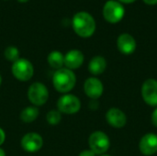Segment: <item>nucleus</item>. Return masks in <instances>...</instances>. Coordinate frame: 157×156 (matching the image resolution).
Segmentation results:
<instances>
[{
	"label": "nucleus",
	"mask_w": 157,
	"mask_h": 156,
	"mask_svg": "<svg viewBox=\"0 0 157 156\" xmlns=\"http://www.w3.org/2000/svg\"><path fill=\"white\" fill-rule=\"evenodd\" d=\"M106 120L112 128L121 129L127 124V116L121 109L111 108L106 113Z\"/></svg>",
	"instance_id": "f8f14e48"
},
{
	"label": "nucleus",
	"mask_w": 157,
	"mask_h": 156,
	"mask_svg": "<svg viewBox=\"0 0 157 156\" xmlns=\"http://www.w3.org/2000/svg\"><path fill=\"white\" fill-rule=\"evenodd\" d=\"M0 156H6L5 150H4V149H2L1 147H0Z\"/></svg>",
	"instance_id": "393cba45"
},
{
	"label": "nucleus",
	"mask_w": 157,
	"mask_h": 156,
	"mask_svg": "<svg viewBox=\"0 0 157 156\" xmlns=\"http://www.w3.org/2000/svg\"><path fill=\"white\" fill-rule=\"evenodd\" d=\"M11 73L17 80L27 82L32 78L34 74V67L29 60L19 58L12 63Z\"/></svg>",
	"instance_id": "423d86ee"
},
{
	"label": "nucleus",
	"mask_w": 157,
	"mask_h": 156,
	"mask_svg": "<svg viewBox=\"0 0 157 156\" xmlns=\"http://www.w3.org/2000/svg\"><path fill=\"white\" fill-rule=\"evenodd\" d=\"M46 120L51 126H56L62 120V113L58 109H52L46 114Z\"/></svg>",
	"instance_id": "a211bd4d"
},
{
	"label": "nucleus",
	"mask_w": 157,
	"mask_h": 156,
	"mask_svg": "<svg viewBox=\"0 0 157 156\" xmlns=\"http://www.w3.org/2000/svg\"><path fill=\"white\" fill-rule=\"evenodd\" d=\"M40 115V111L37 107L29 106L21 110L19 118L25 123H31L35 121Z\"/></svg>",
	"instance_id": "f3484780"
},
{
	"label": "nucleus",
	"mask_w": 157,
	"mask_h": 156,
	"mask_svg": "<svg viewBox=\"0 0 157 156\" xmlns=\"http://www.w3.org/2000/svg\"><path fill=\"white\" fill-rule=\"evenodd\" d=\"M19 2H27V1H29V0H18Z\"/></svg>",
	"instance_id": "bb28decb"
},
{
	"label": "nucleus",
	"mask_w": 157,
	"mask_h": 156,
	"mask_svg": "<svg viewBox=\"0 0 157 156\" xmlns=\"http://www.w3.org/2000/svg\"><path fill=\"white\" fill-rule=\"evenodd\" d=\"M102 13L106 21L110 24H116L124 17L125 8L118 0H108L103 6Z\"/></svg>",
	"instance_id": "7ed1b4c3"
},
{
	"label": "nucleus",
	"mask_w": 157,
	"mask_h": 156,
	"mask_svg": "<svg viewBox=\"0 0 157 156\" xmlns=\"http://www.w3.org/2000/svg\"><path fill=\"white\" fill-rule=\"evenodd\" d=\"M76 84V76L74 71L63 67L56 70L52 75V85L54 89L62 94H68L74 89Z\"/></svg>",
	"instance_id": "f03ea898"
},
{
	"label": "nucleus",
	"mask_w": 157,
	"mask_h": 156,
	"mask_svg": "<svg viewBox=\"0 0 157 156\" xmlns=\"http://www.w3.org/2000/svg\"><path fill=\"white\" fill-rule=\"evenodd\" d=\"M84 92L92 100L98 99L103 92H104V86L100 79L96 76L88 77L84 83Z\"/></svg>",
	"instance_id": "9d476101"
},
{
	"label": "nucleus",
	"mask_w": 157,
	"mask_h": 156,
	"mask_svg": "<svg viewBox=\"0 0 157 156\" xmlns=\"http://www.w3.org/2000/svg\"><path fill=\"white\" fill-rule=\"evenodd\" d=\"M28 98L35 107H40L46 104L49 99V90L47 86L40 82L32 83L28 89Z\"/></svg>",
	"instance_id": "39448f33"
},
{
	"label": "nucleus",
	"mask_w": 157,
	"mask_h": 156,
	"mask_svg": "<svg viewBox=\"0 0 157 156\" xmlns=\"http://www.w3.org/2000/svg\"><path fill=\"white\" fill-rule=\"evenodd\" d=\"M96 155H97V154L89 149V150H84V151H82V152L79 154V155L78 156H96Z\"/></svg>",
	"instance_id": "412c9836"
},
{
	"label": "nucleus",
	"mask_w": 157,
	"mask_h": 156,
	"mask_svg": "<svg viewBox=\"0 0 157 156\" xmlns=\"http://www.w3.org/2000/svg\"><path fill=\"white\" fill-rule=\"evenodd\" d=\"M151 121H152V124L155 128H157V107L155 108V110L153 111L151 115Z\"/></svg>",
	"instance_id": "aec40b11"
},
{
	"label": "nucleus",
	"mask_w": 157,
	"mask_h": 156,
	"mask_svg": "<svg viewBox=\"0 0 157 156\" xmlns=\"http://www.w3.org/2000/svg\"><path fill=\"white\" fill-rule=\"evenodd\" d=\"M119 2H121V4H132L134 3L136 0H118Z\"/></svg>",
	"instance_id": "b1692460"
},
{
	"label": "nucleus",
	"mask_w": 157,
	"mask_h": 156,
	"mask_svg": "<svg viewBox=\"0 0 157 156\" xmlns=\"http://www.w3.org/2000/svg\"><path fill=\"white\" fill-rule=\"evenodd\" d=\"M88 145L92 152L97 155L105 154L110 147L109 137L102 131H96L92 132L88 138Z\"/></svg>",
	"instance_id": "20e7f679"
},
{
	"label": "nucleus",
	"mask_w": 157,
	"mask_h": 156,
	"mask_svg": "<svg viewBox=\"0 0 157 156\" xmlns=\"http://www.w3.org/2000/svg\"><path fill=\"white\" fill-rule=\"evenodd\" d=\"M141 94L144 101L150 107H157V80L149 78L145 80L141 88Z\"/></svg>",
	"instance_id": "6e6552de"
},
{
	"label": "nucleus",
	"mask_w": 157,
	"mask_h": 156,
	"mask_svg": "<svg viewBox=\"0 0 157 156\" xmlns=\"http://www.w3.org/2000/svg\"><path fill=\"white\" fill-rule=\"evenodd\" d=\"M99 156H111V155H109V154H102V155H99Z\"/></svg>",
	"instance_id": "cd10ccee"
},
{
	"label": "nucleus",
	"mask_w": 157,
	"mask_h": 156,
	"mask_svg": "<svg viewBox=\"0 0 157 156\" xmlns=\"http://www.w3.org/2000/svg\"><path fill=\"white\" fill-rule=\"evenodd\" d=\"M81 108L80 99L73 94H63L57 100V109L63 114L73 115Z\"/></svg>",
	"instance_id": "0eeeda50"
},
{
	"label": "nucleus",
	"mask_w": 157,
	"mask_h": 156,
	"mask_svg": "<svg viewBox=\"0 0 157 156\" xmlns=\"http://www.w3.org/2000/svg\"><path fill=\"white\" fill-rule=\"evenodd\" d=\"M1 84H2V76L0 74V86H1Z\"/></svg>",
	"instance_id": "a878e982"
},
{
	"label": "nucleus",
	"mask_w": 157,
	"mask_h": 156,
	"mask_svg": "<svg viewBox=\"0 0 157 156\" xmlns=\"http://www.w3.org/2000/svg\"><path fill=\"white\" fill-rule=\"evenodd\" d=\"M139 149L145 156H152L157 153V135L153 132L144 134L139 143Z\"/></svg>",
	"instance_id": "9b49d317"
},
{
	"label": "nucleus",
	"mask_w": 157,
	"mask_h": 156,
	"mask_svg": "<svg viewBox=\"0 0 157 156\" xmlns=\"http://www.w3.org/2000/svg\"><path fill=\"white\" fill-rule=\"evenodd\" d=\"M4 55L7 61L12 62V63H13L14 62H16L17 60L19 59V51L15 46H8L5 49Z\"/></svg>",
	"instance_id": "6ab92c4d"
},
{
	"label": "nucleus",
	"mask_w": 157,
	"mask_h": 156,
	"mask_svg": "<svg viewBox=\"0 0 157 156\" xmlns=\"http://www.w3.org/2000/svg\"><path fill=\"white\" fill-rule=\"evenodd\" d=\"M20 145L27 153H36L42 148L43 139L37 132H28L21 138Z\"/></svg>",
	"instance_id": "1a4fd4ad"
},
{
	"label": "nucleus",
	"mask_w": 157,
	"mask_h": 156,
	"mask_svg": "<svg viewBox=\"0 0 157 156\" xmlns=\"http://www.w3.org/2000/svg\"><path fill=\"white\" fill-rule=\"evenodd\" d=\"M85 61L84 53L79 50H71L64 55V66L72 71L82 66Z\"/></svg>",
	"instance_id": "4468645a"
},
{
	"label": "nucleus",
	"mask_w": 157,
	"mask_h": 156,
	"mask_svg": "<svg viewBox=\"0 0 157 156\" xmlns=\"http://www.w3.org/2000/svg\"><path fill=\"white\" fill-rule=\"evenodd\" d=\"M5 141H6V132L2 128H0V147L5 143Z\"/></svg>",
	"instance_id": "4be33fe9"
},
{
	"label": "nucleus",
	"mask_w": 157,
	"mask_h": 156,
	"mask_svg": "<svg viewBox=\"0 0 157 156\" xmlns=\"http://www.w3.org/2000/svg\"><path fill=\"white\" fill-rule=\"evenodd\" d=\"M72 26L75 32L81 38H89L96 31V21L92 15L86 11L75 14L72 19Z\"/></svg>",
	"instance_id": "f257e3e1"
},
{
	"label": "nucleus",
	"mask_w": 157,
	"mask_h": 156,
	"mask_svg": "<svg viewBox=\"0 0 157 156\" xmlns=\"http://www.w3.org/2000/svg\"><path fill=\"white\" fill-rule=\"evenodd\" d=\"M49 65L55 70H59L64 66V55L59 51H52L47 57Z\"/></svg>",
	"instance_id": "dca6fc26"
},
{
	"label": "nucleus",
	"mask_w": 157,
	"mask_h": 156,
	"mask_svg": "<svg viewBox=\"0 0 157 156\" xmlns=\"http://www.w3.org/2000/svg\"><path fill=\"white\" fill-rule=\"evenodd\" d=\"M148 6H155L157 5V0H143Z\"/></svg>",
	"instance_id": "5701e85b"
},
{
	"label": "nucleus",
	"mask_w": 157,
	"mask_h": 156,
	"mask_svg": "<svg viewBox=\"0 0 157 156\" xmlns=\"http://www.w3.org/2000/svg\"><path fill=\"white\" fill-rule=\"evenodd\" d=\"M117 47L121 53L124 55H131L135 51L137 48V42L131 34L122 33L117 39Z\"/></svg>",
	"instance_id": "ddd939ff"
},
{
	"label": "nucleus",
	"mask_w": 157,
	"mask_h": 156,
	"mask_svg": "<svg viewBox=\"0 0 157 156\" xmlns=\"http://www.w3.org/2000/svg\"><path fill=\"white\" fill-rule=\"evenodd\" d=\"M107 60L100 55L94 56L88 63V71L94 76L102 74L107 69Z\"/></svg>",
	"instance_id": "2eb2a0df"
}]
</instances>
